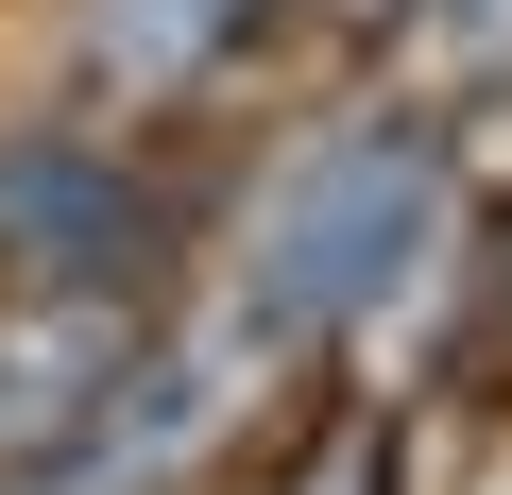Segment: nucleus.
Returning <instances> with one entry per match:
<instances>
[{
  "label": "nucleus",
  "mask_w": 512,
  "mask_h": 495,
  "mask_svg": "<svg viewBox=\"0 0 512 495\" xmlns=\"http://www.w3.org/2000/svg\"><path fill=\"white\" fill-rule=\"evenodd\" d=\"M137 257H154V188H137L86 120L0 137V291H52V274H137Z\"/></svg>",
  "instance_id": "obj_3"
},
{
  "label": "nucleus",
  "mask_w": 512,
  "mask_h": 495,
  "mask_svg": "<svg viewBox=\"0 0 512 495\" xmlns=\"http://www.w3.org/2000/svg\"><path fill=\"white\" fill-rule=\"evenodd\" d=\"M393 52H410V103H478L512 86V0H393Z\"/></svg>",
  "instance_id": "obj_5"
},
{
  "label": "nucleus",
  "mask_w": 512,
  "mask_h": 495,
  "mask_svg": "<svg viewBox=\"0 0 512 495\" xmlns=\"http://www.w3.org/2000/svg\"><path fill=\"white\" fill-rule=\"evenodd\" d=\"M274 18V0H86V86L120 103V120H154V103H188V86H222V52Z\"/></svg>",
  "instance_id": "obj_4"
},
{
  "label": "nucleus",
  "mask_w": 512,
  "mask_h": 495,
  "mask_svg": "<svg viewBox=\"0 0 512 495\" xmlns=\"http://www.w3.org/2000/svg\"><path fill=\"white\" fill-rule=\"evenodd\" d=\"M0 495H137V478H103V461H52V478H0Z\"/></svg>",
  "instance_id": "obj_6"
},
{
  "label": "nucleus",
  "mask_w": 512,
  "mask_h": 495,
  "mask_svg": "<svg viewBox=\"0 0 512 495\" xmlns=\"http://www.w3.org/2000/svg\"><path fill=\"white\" fill-rule=\"evenodd\" d=\"M444 205H461V171H444V103H359V120H325V137L274 171L256 257H239L222 291L274 308V325L325 359L342 325H376V308L444 257Z\"/></svg>",
  "instance_id": "obj_1"
},
{
  "label": "nucleus",
  "mask_w": 512,
  "mask_h": 495,
  "mask_svg": "<svg viewBox=\"0 0 512 495\" xmlns=\"http://www.w3.org/2000/svg\"><path fill=\"white\" fill-rule=\"evenodd\" d=\"M137 342H154L137 274H52V291H0V478L86 461V427L120 410Z\"/></svg>",
  "instance_id": "obj_2"
}]
</instances>
